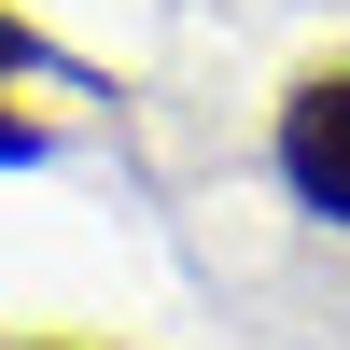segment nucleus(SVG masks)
I'll return each mask as SVG.
<instances>
[{
	"label": "nucleus",
	"mask_w": 350,
	"mask_h": 350,
	"mask_svg": "<svg viewBox=\"0 0 350 350\" xmlns=\"http://www.w3.org/2000/svg\"><path fill=\"white\" fill-rule=\"evenodd\" d=\"M267 154H280V196H295V211L350 224V56L280 98V140H267Z\"/></svg>",
	"instance_id": "f257e3e1"
},
{
	"label": "nucleus",
	"mask_w": 350,
	"mask_h": 350,
	"mask_svg": "<svg viewBox=\"0 0 350 350\" xmlns=\"http://www.w3.org/2000/svg\"><path fill=\"white\" fill-rule=\"evenodd\" d=\"M28 70H42V42H28V28H14V14H0V168H28V154H42V140H56V126H42V112H28V98H14V84H28Z\"/></svg>",
	"instance_id": "f03ea898"
},
{
	"label": "nucleus",
	"mask_w": 350,
	"mask_h": 350,
	"mask_svg": "<svg viewBox=\"0 0 350 350\" xmlns=\"http://www.w3.org/2000/svg\"><path fill=\"white\" fill-rule=\"evenodd\" d=\"M14 350H84V336H14Z\"/></svg>",
	"instance_id": "7ed1b4c3"
}]
</instances>
